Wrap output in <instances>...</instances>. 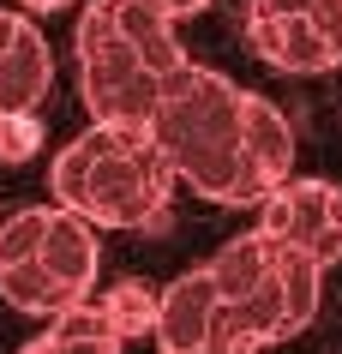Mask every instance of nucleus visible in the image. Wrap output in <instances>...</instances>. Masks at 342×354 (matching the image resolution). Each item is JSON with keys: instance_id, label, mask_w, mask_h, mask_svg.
Here are the masks:
<instances>
[{"instance_id": "0eeeda50", "label": "nucleus", "mask_w": 342, "mask_h": 354, "mask_svg": "<svg viewBox=\"0 0 342 354\" xmlns=\"http://www.w3.org/2000/svg\"><path fill=\"white\" fill-rule=\"evenodd\" d=\"M55 84V55H48V37L19 12L12 37L0 48V114H37L42 96Z\"/></svg>"}, {"instance_id": "ddd939ff", "label": "nucleus", "mask_w": 342, "mask_h": 354, "mask_svg": "<svg viewBox=\"0 0 342 354\" xmlns=\"http://www.w3.org/2000/svg\"><path fill=\"white\" fill-rule=\"evenodd\" d=\"M156 306H162V295H156L151 282H114L108 295H102V313H108V324L120 330V342H133V336H151L156 330Z\"/></svg>"}, {"instance_id": "a211bd4d", "label": "nucleus", "mask_w": 342, "mask_h": 354, "mask_svg": "<svg viewBox=\"0 0 342 354\" xmlns=\"http://www.w3.org/2000/svg\"><path fill=\"white\" fill-rule=\"evenodd\" d=\"M12 24H19V12H0V48H6V37H12Z\"/></svg>"}, {"instance_id": "f03ea898", "label": "nucleus", "mask_w": 342, "mask_h": 354, "mask_svg": "<svg viewBox=\"0 0 342 354\" xmlns=\"http://www.w3.org/2000/svg\"><path fill=\"white\" fill-rule=\"evenodd\" d=\"M55 205L91 216L96 228H126V234H162L174 198V168L156 150L151 127H114L91 120L48 168Z\"/></svg>"}, {"instance_id": "f3484780", "label": "nucleus", "mask_w": 342, "mask_h": 354, "mask_svg": "<svg viewBox=\"0 0 342 354\" xmlns=\"http://www.w3.org/2000/svg\"><path fill=\"white\" fill-rule=\"evenodd\" d=\"M24 12H60V6H73V0H19Z\"/></svg>"}, {"instance_id": "f257e3e1", "label": "nucleus", "mask_w": 342, "mask_h": 354, "mask_svg": "<svg viewBox=\"0 0 342 354\" xmlns=\"http://www.w3.org/2000/svg\"><path fill=\"white\" fill-rule=\"evenodd\" d=\"M240 102L247 91L228 84L210 66H180L162 84V102L151 114V138L169 156L174 180L192 187L210 205H258L270 198V180L247 162V132H240Z\"/></svg>"}, {"instance_id": "20e7f679", "label": "nucleus", "mask_w": 342, "mask_h": 354, "mask_svg": "<svg viewBox=\"0 0 342 354\" xmlns=\"http://www.w3.org/2000/svg\"><path fill=\"white\" fill-rule=\"evenodd\" d=\"M247 42L276 73H330L342 66V0H252Z\"/></svg>"}, {"instance_id": "2eb2a0df", "label": "nucleus", "mask_w": 342, "mask_h": 354, "mask_svg": "<svg viewBox=\"0 0 342 354\" xmlns=\"http://www.w3.org/2000/svg\"><path fill=\"white\" fill-rule=\"evenodd\" d=\"M42 150V120L37 114H0V162L19 168Z\"/></svg>"}, {"instance_id": "423d86ee", "label": "nucleus", "mask_w": 342, "mask_h": 354, "mask_svg": "<svg viewBox=\"0 0 342 354\" xmlns=\"http://www.w3.org/2000/svg\"><path fill=\"white\" fill-rule=\"evenodd\" d=\"M216 306H222V288H216V277H210V264L174 277L169 288H162V306H156V330H151L156 354H198Z\"/></svg>"}, {"instance_id": "9b49d317", "label": "nucleus", "mask_w": 342, "mask_h": 354, "mask_svg": "<svg viewBox=\"0 0 342 354\" xmlns=\"http://www.w3.org/2000/svg\"><path fill=\"white\" fill-rule=\"evenodd\" d=\"M0 295L12 300L19 313H30V318H55V313H66V306H78V300H91V295H78V288H66L42 259L6 264V270H0Z\"/></svg>"}, {"instance_id": "39448f33", "label": "nucleus", "mask_w": 342, "mask_h": 354, "mask_svg": "<svg viewBox=\"0 0 342 354\" xmlns=\"http://www.w3.org/2000/svg\"><path fill=\"white\" fill-rule=\"evenodd\" d=\"M258 234L301 246L330 270L342 259V192L330 180H294L288 174L270 198H258Z\"/></svg>"}, {"instance_id": "6ab92c4d", "label": "nucleus", "mask_w": 342, "mask_h": 354, "mask_svg": "<svg viewBox=\"0 0 342 354\" xmlns=\"http://www.w3.org/2000/svg\"><path fill=\"white\" fill-rule=\"evenodd\" d=\"M19 354H55V348H48V336H37V342H24Z\"/></svg>"}, {"instance_id": "1a4fd4ad", "label": "nucleus", "mask_w": 342, "mask_h": 354, "mask_svg": "<svg viewBox=\"0 0 342 354\" xmlns=\"http://www.w3.org/2000/svg\"><path fill=\"white\" fill-rule=\"evenodd\" d=\"M240 132H247V162L265 174L270 187H283L288 174H294V127H288V114L265 96H252L240 102Z\"/></svg>"}, {"instance_id": "f8f14e48", "label": "nucleus", "mask_w": 342, "mask_h": 354, "mask_svg": "<svg viewBox=\"0 0 342 354\" xmlns=\"http://www.w3.org/2000/svg\"><path fill=\"white\" fill-rule=\"evenodd\" d=\"M276 288H283V318H288V336L306 330L319 318V295H324V264L301 246H283L276 241Z\"/></svg>"}, {"instance_id": "7ed1b4c3", "label": "nucleus", "mask_w": 342, "mask_h": 354, "mask_svg": "<svg viewBox=\"0 0 342 354\" xmlns=\"http://www.w3.org/2000/svg\"><path fill=\"white\" fill-rule=\"evenodd\" d=\"M73 60H78V96L91 120H114V127H151L156 102H162V84L169 78L156 73L144 48L133 42L126 19H120V0H91L78 12L73 30Z\"/></svg>"}, {"instance_id": "9d476101", "label": "nucleus", "mask_w": 342, "mask_h": 354, "mask_svg": "<svg viewBox=\"0 0 342 354\" xmlns=\"http://www.w3.org/2000/svg\"><path fill=\"white\" fill-rule=\"evenodd\" d=\"M210 277H216V288H222V300H240L252 295V288H265L270 277H276V241L270 234H234V241L210 259Z\"/></svg>"}, {"instance_id": "6e6552de", "label": "nucleus", "mask_w": 342, "mask_h": 354, "mask_svg": "<svg viewBox=\"0 0 342 354\" xmlns=\"http://www.w3.org/2000/svg\"><path fill=\"white\" fill-rule=\"evenodd\" d=\"M48 270H55L66 288H78V295H91L96 282V264H102V246H96V223L91 216H78V210L55 205L48 210V234H42V252H37Z\"/></svg>"}, {"instance_id": "dca6fc26", "label": "nucleus", "mask_w": 342, "mask_h": 354, "mask_svg": "<svg viewBox=\"0 0 342 354\" xmlns=\"http://www.w3.org/2000/svg\"><path fill=\"white\" fill-rule=\"evenodd\" d=\"M144 6H156V12H169V19L180 24V19H192V12H205L210 0H144Z\"/></svg>"}, {"instance_id": "4468645a", "label": "nucleus", "mask_w": 342, "mask_h": 354, "mask_svg": "<svg viewBox=\"0 0 342 354\" xmlns=\"http://www.w3.org/2000/svg\"><path fill=\"white\" fill-rule=\"evenodd\" d=\"M42 234H48V210H12L6 223H0V270L6 264H24L42 252Z\"/></svg>"}]
</instances>
